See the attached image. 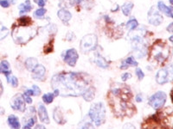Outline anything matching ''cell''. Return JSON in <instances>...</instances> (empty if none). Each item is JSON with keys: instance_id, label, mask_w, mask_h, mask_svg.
I'll use <instances>...</instances> for the list:
<instances>
[{"instance_id": "obj_12", "label": "cell", "mask_w": 173, "mask_h": 129, "mask_svg": "<svg viewBox=\"0 0 173 129\" xmlns=\"http://www.w3.org/2000/svg\"><path fill=\"white\" fill-rule=\"evenodd\" d=\"M8 125L10 127L11 129H20L21 128V124L19 122L18 118L14 115V114H11L8 116L7 119Z\"/></svg>"}, {"instance_id": "obj_39", "label": "cell", "mask_w": 173, "mask_h": 129, "mask_svg": "<svg viewBox=\"0 0 173 129\" xmlns=\"http://www.w3.org/2000/svg\"><path fill=\"white\" fill-rule=\"evenodd\" d=\"M35 129H46L45 127H43L42 125H37L36 127V128Z\"/></svg>"}, {"instance_id": "obj_8", "label": "cell", "mask_w": 173, "mask_h": 129, "mask_svg": "<svg viewBox=\"0 0 173 129\" xmlns=\"http://www.w3.org/2000/svg\"><path fill=\"white\" fill-rule=\"evenodd\" d=\"M171 71L168 68H164L159 70L156 74V81L158 85H165L171 80Z\"/></svg>"}, {"instance_id": "obj_35", "label": "cell", "mask_w": 173, "mask_h": 129, "mask_svg": "<svg viewBox=\"0 0 173 129\" xmlns=\"http://www.w3.org/2000/svg\"><path fill=\"white\" fill-rule=\"evenodd\" d=\"M46 1L47 0H35V2L40 6V7H43L46 4Z\"/></svg>"}, {"instance_id": "obj_16", "label": "cell", "mask_w": 173, "mask_h": 129, "mask_svg": "<svg viewBox=\"0 0 173 129\" xmlns=\"http://www.w3.org/2000/svg\"><path fill=\"white\" fill-rule=\"evenodd\" d=\"M82 96L84 100L86 101V102H91L94 98V96H95L94 89L93 87H87L86 90L83 92Z\"/></svg>"}, {"instance_id": "obj_31", "label": "cell", "mask_w": 173, "mask_h": 129, "mask_svg": "<svg viewBox=\"0 0 173 129\" xmlns=\"http://www.w3.org/2000/svg\"><path fill=\"white\" fill-rule=\"evenodd\" d=\"M32 90H33L35 96H37L41 94V89L39 88L37 85H33V86H32Z\"/></svg>"}, {"instance_id": "obj_41", "label": "cell", "mask_w": 173, "mask_h": 129, "mask_svg": "<svg viewBox=\"0 0 173 129\" xmlns=\"http://www.w3.org/2000/svg\"><path fill=\"white\" fill-rule=\"evenodd\" d=\"M4 114V108H0V116L1 115H3Z\"/></svg>"}, {"instance_id": "obj_21", "label": "cell", "mask_w": 173, "mask_h": 129, "mask_svg": "<svg viewBox=\"0 0 173 129\" xmlns=\"http://www.w3.org/2000/svg\"><path fill=\"white\" fill-rule=\"evenodd\" d=\"M56 97V95L54 94V92L52 93H47V94H44L42 96V101L46 103V104H49L51 103L54 101V98Z\"/></svg>"}, {"instance_id": "obj_29", "label": "cell", "mask_w": 173, "mask_h": 129, "mask_svg": "<svg viewBox=\"0 0 173 129\" xmlns=\"http://www.w3.org/2000/svg\"><path fill=\"white\" fill-rule=\"evenodd\" d=\"M10 84L12 85V87H17V85H18V80H17V78L15 77V76H11V79H10Z\"/></svg>"}, {"instance_id": "obj_32", "label": "cell", "mask_w": 173, "mask_h": 129, "mask_svg": "<svg viewBox=\"0 0 173 129\" xmlns=\"http://www.w3.org/2000/svg\"><path fill=\"white\" fill-rule=\"evenodd\" d=\"M131 77H132V74L130 73V72H126V73H124L122 76H121L122 81H124V82H126L127 79L131 78Z\"/></svg>"}, {"instance_id": "obj_44", "label": "cell", "mask_w": 173, "mask_h": 129, "mask_svg": "<svg viewBox=\"0 0 173 129\" xmlns=\"http://www.w3.org/2000/svg\"><path fill=\"white\" fill-rule=\"evenodd\" d=\"M1 72H2V68L0 67V73H1Z\"/></svg>"}, {"instance_id": "obj_34", "label": "cell", "mask_w": 173, "mask_h": 129, "mask_svg": "<svg viewBox=\"0 0 173 129\" xmlns=\"http://www.w3.org/2000/svg\"><path fill=\"white\" fill-rule=\"evenodd\" d=\"M23 99H24V101H25V103H29V104H31V103H32V99H31V97H30V96H28V95H26V94H24V93H23Z\"/></svg>"}, {"instance_id": "obj_27", "label": "cell", "mask_w": 173, "mask_h": 129, "mask_svg": "<svg viewBox=\"0 0 173 129\" xmlns=\"http://www.w3.org/2000/svg\"><path fill=\"white\" fill-rule=\"evenodd\" d=\"M125 63L127 65L128 67H130V66H131V67H137V66L139 65L138 62H137L132 57H128L127 59L125 60Z\"/></svg>"}, {"instance_id": "obj_45", "label": "cell", "mask_w": 173, "mask_h": 129, "mask_svg": "<svg viewBox=\"0 0 173 129\" xmlns=\"http://www.w3.org/2000/svg\"><path fill=\"white\" fill-rule=\"evenodd\" d=\"M0 1H1V0H0Z\"/></svg>"}, {"instance_id": "obj_43", "label": "cell", "mask_w": 173, "mask_h": 129, "mask_svg": "<svg viewBox=\"0 0 173 129\" xmlns=\"http://www.w3.org/2000/svg\"><path fill=\"white\" fill-rule=\"evenodd\" d=\"M170 3H171V4H173V0H170Z\"/></svg>"}, {"instance_id": "obj_1", "label": "cell", "mask_w": 173, "mask_h": 129, "mask_svg": "<svg viewBox=\"0 0 173 129\" xmlns=\"http://www.w3.org/2000/svg\"><path fill=\"white\" fill-rule=\"evenodd\" d=\"M86 77L77 72H63L54 75L51 78V87L56 96H82L87 88Z\"/></svg>"}, {"instance_id": "obj_24", "label": "cell", "mask_w": 173, "mask_h": 129, "mask_svg": "<svg viewBox=\"0 0 173 129\" xmlns=\"http://www.w3.org/2000/svg\"><path fill=\"white\" fill-rule=\"evenodd\" d=\"M46 10L43 9V8H41V9H38L34 12V16L36 18L42 19L43 18V16L45 15Z\"/></svg>"}, {"instance_id": "obj_40", "label": "cell", "mask_w": 173, "mask_h": 129, "mask_svg": "<svg viewBox=\"0 0 173 129\" xmlns=\"http://www.w3.org/2000/svg\"><path fill=\"white\" fill-rule=\"evenodd\" d=\"M167 30H168L169 32H170V31H171V32L172 31V22L171 23V25L168 26V28H167Z\"/></svg>"}, {"instance_id": "obj_23", "label": "cell", "mask_w": 173, "mask_h": 129, "mask_svg": "<svg viewBox=\"0 0 173 129\" xmlns=\"http://www.w3.org/2000/svg\"><path fill=\"white\" fill-rule=\"evenodd\" d=\"M9 35V30L6 27L3 25V23L0 22V41L4 39Z\"/></svg>"}, {"instance_id": "obj_5", "label": "cell", "mask_w": 173, "mask_h": 129, "mask_svg": "<svg viewBox=\"0 0 173 129\" xmlns=\"http://www.w3.org/2000/svg\"><path fill=\"white\" fill-rule=\"evenodd\" d=\"M166 98H167V96H166V93L163 92V91H158L151 96H150V98L148 99V103L154 109H158L165 105Z\"/></svg>"}, {"instance_id": "obj_33", "label": "cell", "mask_w": 173, "mask_h": 129, "mask_svg": "<svg viewBox=\"0 0 173 129\" xmlns=\"http://www.w3.org/2000/svg\"><path fill=\"white\" fill-rule=\"evenodd\" d=\"M0 5L3 8H8L10 6V2L8 0H1L0 1Z\"/></svg>"}, {"instance_id": "obj_25", "label": "cell", "mask_w": 173, "mask_h": 129, "mask_svg": "<svg viewBox=\"0 0 173 129\" xmlns=\"http://www.w3.org/2000/svg\"><path fill=\"white\" fill-rule=\"evenodd\" d=\"M19 25L21 26H27L29 25L30 23H31V19L28 16H22L21 18L18 20Z\"/></svg>"}, {"instance_id": "obj_7", "label": "cell", "mask_w": 173, "mask_h": 129, "mask_svg": "<svg viewBox=\"0 0 173 129\" xmlns=\"http://www.w3.org/2000/svg\"><path fill=\"white\" fill-rule=\"evenodd\" d=\"M148 22L154 26L160 25V23L163 22V16L159 14L156 6H152L148 11Z\"/></svg>"}, {"instance_id": "obj_19", "label": "cell", "mask_w": 173, "mask_h": 129, "mask_svg": "<svg viewBox=\"0 0 173 129\" xmlns=\"http://www.w3.org/2000/svg\"><path fill=\"white\" fill-rule=\"evenodd\" d=\"M32 9V5L30 4V0H26L24 4H21L19 5V14L23 15L27 12H29Z\"/></svg>"}, {"instance_id": "obj_18", "label": "cell", "mask_w": 173, "mask_h": 129, "mask_svg": "<svg viewBox=\"0 0 173 129\" xmlns=\"http://www.w3.org/2000/svg\"><path fill=\"white\" fill-rule=\"evenodd\" d=\"M38 65L37 59L36 58H28L25 60V67L29 71H32L35 67Z\"/></svg>"}, {"instance_id": "obj_11", "label": "cell", "mask_w": 173, "mask_h": 129, "mask_svg": "<svg viewBox=\"0 0 173 129\" xmlns=\"http://www.w3.org/2000/svg\"><path fill=\"white\" fill-rule=\"evenodd\" d=\"M38 117H39V120L41 121L42 123L44 124H49V114H48V111L46 109L45 106L42 103H39L38 104Z\"/></svg>"}, {"instance_id": "obj_14", "label": "cell", "mask_w": 173, "mask_h": 129, "mask_svg": "<svg viewBox=\"0 0 173 129\" xmlns=\"http://www.w3.org/2000/svg\"><path fill=\"white\" fill-rule=\"evenodd\" d=\"M57 16H58V17H59L65 24L68 23V21L72 18L71 13L68 11H67V10H64V9L59 10L58 12H57Z\"/></svg>"}, {"instance_id": "obj_20", "label": "cell", "mask_w": 173, "mask_h": 129, "mask_svg": "<svg viewBox=\"0 0 173 129\" xmlns=\"http://www.w3.org/2000/svg\"><path fill=\"white\" fill-rule=\"evenodd\" d=\"M132 8H133V4L131 2H127V3H126L121 6V11L126 16H128L131 14Z\"/></svg>"}, {"instance_id": "obj_42", "label": "cell", "mask_w": 173, "mask_h": 129, "mask_svg": "<svg viewBox=\"0 0 173 129\" xmlns=\"http://www.w3.org/2000/svg\"><path fill=\"white\" fill-rule=\"evenodd\" d=\"M23 129H32L31 127H28V126H25V125H23Z\"/></svg>"}, {"instance_id": "obj_4", "label": "cell", "mask_w": 173, "mask_h": 129, "mask_svg": "<svg viewBox=\"0 0 173 129\" xmlns=\"http://www.w3.org/2000/svg\"><path fill=\"white\" fill-rule=\"evenodd\" d=\"M98 43V39L97 36L94 34H88L83 37L80 43V49L83 53H89L93 51L97 47Z\"/></svg>"}, {"instance_id": "obj_36", "label": "cell", "mask_w": 173, "mask_h": 129, "mask_svg": "<svg viewBox=\"0 0 173 129\" xmlns=\"http://www.w3.org/2000/svg\"><path fill=\"white\" fill-rule=\"evenodd\" d=\"M136 102H138V103L143 102V96H141V95H138L136 96Z\"/></svg>"}, {"instance_id": "obj_6", "label": "cell", "mask_w": 173, "mask_h": 129, "mask_svg": "<svg viewBox=\"0 0 173 129\" xmlns=\"http://www.w3.org/2000/svg\"><path fill=\"white\" fill-rule=\"evenodd\" d=\"M25 101L23 99V96L22 94H17L13 96L11 101V107L12 109L16 111H19L24 113L26 110V106H25Z\"/></svg>"}, {"instance_id": "obj_13", "label": "cell", "mask_w": 173, "mask_h": 129, "mask_svg": "<svg viewBox=\"0 0 173 129\" xmlns=\"http://www.w3.org/2000/svg\"><path fill=\"white\" fill-rule=\"evenodd\" d=\"M53 118L55 120V122L62 125L66 122V120L64 119L63 113L62 112V109L60 108H56L55 110H54V114H53Z\"/></svg>"}, {"instance_id": "obj_10", "label": "cell", "mask_w": 173, "mask_h": 129, "mask_svg": "<svg viewBox=\"0 0 173 129\" xmlns=\"http://www.w3.org/2000/svg\"><path fill=\"white\" fill-rule=\"evenodd\" d=\"M31 72H32V78H33L34 80L42 81V80L43 79L44 76H45L46 69L45 67H43L42 65H39V64H38L37 66L35 67Z\"/></svg>"}, {"instance_id": "obj_15", "label": "cell", "mask_w": 173, "mask_h": 129, "mask_svg": "<svg viewBox=\"0 0 173 129\" xmlns=\"http://www.w3.org/2000/svg\"><path fill=\"white\" fill-rule=\"evenodd\" d=\"M158 8L159 11H161V12H163V13H165L168 17H171V18L173 16L172 9L168 7L167 5H166V4H164L163 2H161V1H159L158 3Z\"/></svg>"}, {"instance_id": "obj_2", "label": "cell", "mask_w": 173, "mask_h": 129, "mask_svg": "<svg viewBox=\"0 0 173 129\" xmlns=\"http://www.w3.org/2000/svg\"><path fill=\"white\" fill-rule=\"evenodd\" d=\"M88 116L96 127L102 125L106 120V108L102 103H94L91 106Z\"/></svg>"}, {"instance_id": "obj_38", "label": "cell", "mask_w": 173, "mask_h": 129, "mask_svg": "<svg viewBox=\"0 0 173 129\" xmlns=\"http://www.w3.org/2000/svg\"><path fill=\"white\" fill-rule=\"evenodd\" d=\"M82 0H70L72 4H80Z\"/></svg>"}, {"instance_id": "obj_3", "label": "cell", "mask_w": 173, "mask_h": 129, "mask_svg": "<svg viewBox=\"0 0 173 129\" xmlns=\"http://www.w3.org/2000/svg\"><path fill=\"white\" fill-rule=\"evenodd\" d=\"M36 30L31 28H27L26 26H22L12 31V37L16 43L17 44H25L36 35Z\"/></svg>"}, {"instance_id": "obj_9", "label": "cell", "mask_w": 173, "mask_h": 129, "mask_svg": "<svg viewBox=\"0 0 173 129\" xmlns=\"http://www.w3.org/2000/svg\"><path fill=\"white\" fill-rule=\"evenodd\" d=\"M78 58H79V55H78L77 51L74 48H71L66 52L65 56H64V61L67 63L69 67H75L78 60Z\"/></svg>"}, {"instance_id": "obj_22", "label": "cell", "mask_w": 173, "mask_h": 129, "mask_svg": "<svg viewBox=\"0 0 173 129\" xmlns=\"http://www.w3.org/2000/svg\"><path fill=\"white\" fill-rule=\"evenodd\" d=\"M139 23H138V21L136 19L132 18L131 20H129L126 23V28L128 29V30L132 31V30H134L138 27Z\"/></svg>"}, {"instance_id": "obj_30", "label": "cell", "mask_w": 173, "mask_h": 129, "mask_svg": "<svg viewBox=\"0 0 173 129\" xmlns=\"http://www.w3.org/2000/svg\"><path fill=\"white\" fill-rule=\"evenodd\" d=\"M136 75H137V77H138L139 80H142L145 77V73H144L143 71L141 70L140 68H137L136 69Z\"/></svg>"}, {"instance_id": "obj_26", "label": "cell", "mask_w": 173, "mask_h": 129, "mask_svg": "<svg viewBox=\"0 0 173 129\" xmlns=\"http://www.w3.org/2000/svg\"><path fill=\"white\" fill-rule=\"evenodd\" d=\"M79 129H94V125L89 122H86L84 121L83 122L81 123V125L79 127Z\"/></svg>"}, {"instance_id": "obj_37", "label": "cell", "mask_w": 173, "mask_h": 129, "mask_svg": "<svg viewBox=\"0 0 173 129\" xmlns=\"http://www.w3.org/2000/svg\"><path fill=\"white\" fill-rule=\"evenodd\" d=\"M3 92H4V88H3V85H2V82L0 80V96H2Z\"/></svg>"}, {"instance_id": "obj_17", "label": "cell", "mask_w": 173, "mask_h": 129, "mask_svg": "<svg viewBox=\"0 0 173 129\" xmlns=\"http://www.w3.org/2000/svg\"><path fill=\"white\" fill-rule=\"evenodd\" d=\"M94 63L98 66L99 67H101L103 69H106L108 67V63L106 61V59L101 56L99 53H96L94 57Z\"/></svg>"}, {"instance_id": "obj_28", "label": "cell", "mask_w": 173, "mask_h": 129, "mask_svg": "<svg viewBox=\"0 0 173 129\" xmlns=\"http://www.w3.org/2000/svg\"><path fill=\"white\" fill-rule=\"evenodd\" d=\"M0 67L2 68V71H8L10 70V64L8 62L7 60H3L0 63Z\"/></svg>"}]
</instances>
